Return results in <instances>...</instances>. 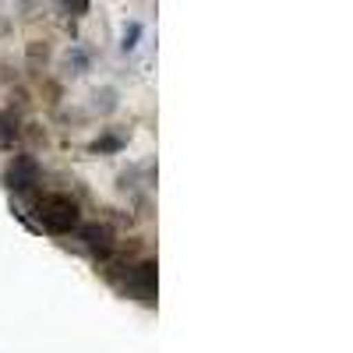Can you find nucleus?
Listing matches in <instances>:
<instances>
[{
	"label": "nucleus",
	"mask_w": 353,
	"mask_h": 353,
	"mask_svg": "<svg viewBox=\"0 0 353 353\" xmlns=\"http://www.w3.org/2000/svg\"><path fill=\"white\" fill-rule=\"evenodd\" d=\"M36 216H39V223L50 233H71L78 226V219H81V209H78V201L71 194L57 191V194H43L36 201Z\"/></svg>",
	"instance_id": "nucleus-1"
},
{
	"label": "nucleus",
	"mask_w": 353,
	"mask_h": 353,
	"mask_svg": "<svg viewBox=\"0 0 353 353\" xmlns=\"http://www.w3.org/2000/svg\"><path fill=\"white\" fill-rule=\"evenodd\" d=\"M124 293L134 301H145L152 304L156 301V261H138L128 269L124 276Z\"/></svg>",
	"instance_id": "nucleus-2"
},
{
	"label": "nucleus",
	"mask_w": 353,
	"mask_h": 353,
	"mask_svg": "<svg viewBox=\"0 0 353 353\" xmlns=\"http://www.w3.org/2000/svg\"><path fill=\"white\" fill-rule=\"evenodd\" d=\"M4 184L11 191H32L39 184V163L32 156H14L8 173H4Z\"/></svg>",
	"instance_id": "nucleus-3"
},
{
	"label": "nucleus",
	"mask_w": 353,
	"mask_h": 353,
	"mask_svg": "<svg viewBox=\"0 0 353 353\" xmlns=\"http://www.w3.org/2000/svg\"><path fill=\"white\" fill-rule=\"evenodd\" d=\"M78 241L85 244V251L92 254V258H110L113 254V248H117V241H113V230L110 226H103V223H88V226H81L78 230Z\"/></svg>",
	"instance_id": "nucleus-4"
},
{
	"label": "nucleus",
	"mask_w": 353,
	"mask_h": 353,
	"mask_svg": "<svg viewBox=\"0 0 353 353\" xmlns=\"http://www.w3.org/2000/svg\"><path fill=\"white\" fill-rule=\"evenodd\" d=\"M14 141H18V124L8 113H0V149H11Z\"/></svg>",
	"instance_id": "nucleus-5"
},
{
	"label": "nucleus",
	"mask_w": 353,
	"mask_h": 353,
	"mask_svg": "<svg viewBox=\"0 0 353 353\" xmlns=\"http://www.w3.org/2000/svg\"><path fill=\"white\" fill-rule=\"evenodd\" d=\"M124 145V138H117V134H106L99 141H92V152H117Z\"/></svg>",
	"instance_id": "nucleus-6"
},
{
	"label": "nucleus",
	"mask_w": 353,
	"mask_h": 353,
	"mask_svg": "<svg viewBox=\"0 0 353 353\" xmlns=\"http://www.w3.org/2000/svg\"><path fill=\"white\" fill-rule=\"evenodd\" d=\"M141 36V25L138 21H131L128 28H124V50H134V39Z\"/></svg>",
	"instance_id": "nucleus-7"
},
{
	"label": "nucleus",
	"mask_w": 353,
	"mask_h": 353,
	"mask_svg": "<svg viewBox=\"0 0 353 353\" xmlns=\"http://www.w3.org/2000/svg\"><path fill=\"white\" fill-rule=\"evenodd\" d=\"M68 64H74V68H78L74 74H81V68H85V53H81V50H74V53H68Z\"/></svg>",
	"instance_id": "nucleus-8"
},
{
	"label": "nucleus",
	"mask_w": 353,
	"mask_h": 353,
	"mask_svg": "<svg viewBox=\"0 0 353 353\" xmlns=\"http://www.w3.org/2000/svg\"><path fill=\"white\" fill-rule=\"evenodd\" d=\"M64 11H78L81 14V11H88V4H64Z\"/></svg>",
	"instance_id": "nucleus-9"
}]
</instances>
